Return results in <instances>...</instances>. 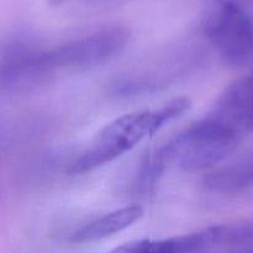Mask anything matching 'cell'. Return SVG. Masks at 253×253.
<instances>
[{
    "label": "cell",
    "instance_id": "cell-1",
    "mask_svg": "<svg viewBox=\"0 0 253 253\" xmlns=\"http://www.w3.org/2000/svg\"><path fill=\"white\" fill-rule=\"evenodd\" d=\"M190 100L178 98L157 110L125 114L104 126L68 169L72 175L90 173L132 150L143 138L152 136L170 121L189 110Z\"/></svg>",
    "mask_w": 253,
    "mask_h": 253
},
{
    "label": "cell",
    "instance_id": "cell-9",
    "mask_svg": "<svg viewBox=\"0 0 253 253\" xmlns=\"http://www.w3.org/2000/svg\"><path fill=\"white\" fill-rule=\"evenodd\" d=\"M63 1L64 0H48V4L52 5V6H58V5H61Z\"/></svg>",
    "mask_w": 253,
    "mask_h": 253
},
{
    "label": "cell",
    "instance_id": "cell-5",
    "mask_svg": "<svg viewBox=\"0 0 253 253\" xmlns=\"http://www.w3.org/2000/svg\"><path fill=\"white\" fill-rule=\"evenodd\" d=\"M210 116L231 126L241 135L253 131V74L230 84L217 99Z\"/></svg>",
    "mask_w": 253,
    "mask_h": 253
},
{
    "label": "cell",
    "instance_id": "cell-2",
    "mask_svg": "<svg viewBox=\"0 0 253 253\" xmlns=\"http://www.w3.org/2000/svg\"><path fill=\"white\" fill-rule=\"evenodd\" d=\"M240 140L241 133L209 116L178 133L156 152L166 168L197 172L222 162L236 150Z\"/></svg>",
    "mask_w": 253,
    "mask_h": 253
},
{
    "label": "cell",
    "instance_id": "cell-8",
    "mask_svg": "<svg viewBox=\"0 0 253 253\" xmlns=\"http://www.w3.org/2000/svg\"><path fill=\"white\" fill-rule=\"evenodd\" d=\"M204 187L216 194H240L253 189V153L208 174Z\"/></svg>",
    "mask_w": 253,
    "mask_h": 253
},
{
    "label": "cell",
    "instance_id": "cell-3",
    "mask_svg": "<svg viewBox=\"0 0 253 253\" xmlns=\"http://www.w3.org/2000/svg\"><path fill=\"white\" fill-rule=\"evenodd\" d=\"M128 40L125 27H104L54 48L41 49L40 62L51 76L56 71H90L119 56Z\"/></svg>",
    "mask_w": 253,
    "mask_h": 253
},
{
    "label": "cell",
    "instance_id": "cell-4",
    "mask_svg": "<svg viewBox=\"0 0 253 253\" xmlns=\"http://www.w3.org/2000/svg\"><path fill=\"white\" fill-rule=\"evenodd\" d=\"M204 32L225 63L241 67L253 58V21L235 0H214Z\"/></svg>",
    "mask_w": 253,
    "mask_h": 253
},
{
    "label": "cell",
    "instance_id": "cell-7",
    "mask_svg": "<svg viewBox=\"0 0 253 253\" xmlns=\"http://www.w3.org/2000/svg\"><path fill=\"white\" fill-rule=\"evenodd\" d=\"M142 215L143 209L141 205H130L114 210L73 232L71 241L76 244H85L108 239L130 227L140 220Z\"/></svg>",
    "mask_w": 253,
    "mask_h": 253
},
{
    "label": "cell",
    "instance_id": "cell-6",
    "mask_svg": "<svg viewBox=\"0 0 253 253\" xmlns=\"http://www.w3.org/2000/svg\"><path fill=\"white\" fill-rule=\"evenodd\" d=\"M220 246V225L210 226L192 234L170 239H145L131 241L116 247L115 252H163L192 253L204 252Z\"/></svg>",
    "mask_w": 253,
    "mask_h": 253
}]
</instances>
